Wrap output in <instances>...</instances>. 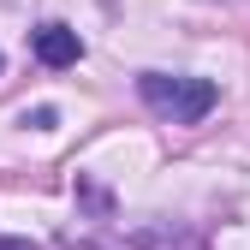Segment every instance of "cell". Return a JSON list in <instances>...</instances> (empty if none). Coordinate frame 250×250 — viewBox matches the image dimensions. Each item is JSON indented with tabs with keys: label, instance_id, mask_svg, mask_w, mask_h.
<instances>
[{
	"label": "cell",
	"instance_id": "obj_1",
	"mask_svg": "<svg viewBox=\"0 0 250 250\" xmlns=\"http://www.w3.org/2000/svg\"><path fill=\"white\" fill-rule=\"evenodd\" d=\"M137 96L149 113H161L173 125H197L214 113V83L208 78H173V72H143L137 78Z\"/></svg>",
	"mask_w": 250,
	"mask_h": 250
},
{
	"label": "cell",
	"instance_id": "obj_2",
	"mask_svg": "<svg viewBox=\"0 0 250 250\" xmlns=\"http://www.w3.org/2000/svg\"><path fill=\"white\" fill-rule=\"evenodd\" d=\"M30 48H36V60L42 66H78L83 60V42H78V30H66V24H42L36 36H30Z\"/></svg>",
	"mask_w": 250,
	"mask_h": 250
},
{
	"label": "cell",
	"instance_id": "obj_3",
	"mask_svg": "<svg viewBox=\"0 0 250 250\" xmlns=\"http://www.w3.org/2000/svg\"><path fill=\"white\" fill-rule=\"evenodd\" d=\"M0 250H36L30 238H0Z\"/></svg>",
	"mask_w": 250,
	"mask_h": 250
}]
</instances>
